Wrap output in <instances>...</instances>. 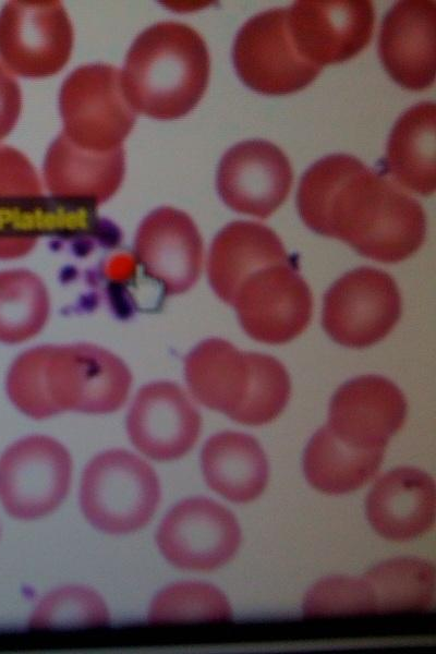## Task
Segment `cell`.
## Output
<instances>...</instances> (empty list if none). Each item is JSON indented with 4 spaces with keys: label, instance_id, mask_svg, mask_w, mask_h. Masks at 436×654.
I'll list each match as a JSON object with an SVG mask.
<instances>
[{
    "label": "cell",
    "instance_id": "obj_1",
    "mask_svg": "<svg viewBox=\"0 0 436 654\" xmlns=\"http://www.w3.org/2000/svg\"><path fill=\"white\" fill-rule=\"evenodd\" d=\"M296 205L311 230L380 263L410 257L426 235L421 204L347 154L326 156L304 172Z\"/></svg>",
    "mask_w": 436,
    "mask_h": 654
},
{
    "label": "cell",
    "instance_id": "obj_2",
    "mask_svg": "<svg viewBox=\"0 0 436 654\" xmlns=\"http://www.w3.org/2000/svg\"><path fill=\"white\" fill-rule=\"evenodd\" d=\"M131 386L126 364L92 343L31 348L13 361L5 380L13 405L33 420L64 412L113 413L128 400Z\"/></svg>",
    "mask_w": 436,
    "mask_h": 654
},
{
    "label": "cell",
    "instance_id": "obj_3",
    "mask_svg": "<svg viewBox=\"0 0 436 654\" xmlns=\"http://www.w3.org/2000/svg\"><path fill=\"white\" fill-rule=\"evenodd\" d=\"M207 46L191 26L159 22L133 41L121 71L124 95L140 113L178 119L203 97L209 78Z\"/></svg>",
    "mask_w": 436,
    "mask_h": 654
},
{
    "label": "cell",
    "instance_id": "obj_4",
    "mask_svg": "<svg viewBox=\"0 0 436 654\" xmlns=\"http://www.w3.org/2000/svg\"><path fill=\"white\" fill-rule=\"evenodd\" d=\"M184 377L194 400L245 425H263L286 408L291 384L276 358L242 352L220 338L194 347L184 360Z\"/></svg>",
    "mask_w": 436,
    "mask_h": 654
},
{
    "label": "cell",
    "instance_id": "obj_5",
    "mask_svg": "<svg viewBox=\"0 0 436 654\" xmlns=\"http://www.w3.org/2000/svg\"><path fill=\"white\" fill-rule=\"evenodd\" d=\"M97 222L95 208L43 194L29 159L0 146V261L27 255L43 235H72Z\"/></svg>",
    "mask_w": 436,
    "mask_h": 654
},
{
    "label": "cell",
    "instance_id": "obj_6",
    "mask_svg": "<svg viewBox=\"0 0 436 654\" xmlns=\"http://www.w3.org/2000/svg\"><path fill=\"white\" fill-rule=\"evenodd\" d=\"M160 500L158 474L141 455L108 449L94 456L83 469L80 509L85 520L104 534L122 536L144 529Z\"/></svg>",
    "mask_w": 436,
    "mask_h": 654
},
{
    "label": "cell",
    "instance_id": "obj_7",
    "mask_svg": "<svg viewBox=\"0 0 436 654\" xmlns=\"http://www.w3.org/2000/svg\"><path fill=\"white\" fill-rule=\"evenodd\" d=\"M62 133L75 145L96 152L122 147L135 111L122 87L121 71L95 63L74 70L59 94Z\"/></svg>",
    "mask_w": 436,
    "mask_h": 654
},
{
    "label": "cell",
    "instance_id": "obj_8",
    "mask_svg": "<svg viewBox=\"0 0 436 654\" xmlns=\"http://www.w3.org/2000/svg\"><path fill=\"white\" fill-rule=\"evenodd\" d=\"M73 460L66 447L47 435H29L0 456V504L16 520L53 513L72 483Z\"/></svg>",
    "mask_w": 436,
    "mask_h": 654
},
{
    "label": "cell",
    "instance_id": "obj_9",
    "mask_svg": "<svg viewBox=\"0 0 436 654\" xmlns=\"http://www.w3.org/2000/svg\"><path fill=\"white\" fill-rule=\"evenodd\" d=\"M401 315V296L392 277L359 267L337 279L324 295L322 324L326 334L348 348L383 340Z\"/></svg>",
    "mask_w": 436,
    "mask_h": 654
},
{
    "label": "cell",
    "instance_id": "obj_10",
    "mask_svg": "<svg viewBox=\"0 0 436 654\" xmlns=\"http://www.w3.org/2000/svg\"><path fill=\"white\" fill-rule=\"evenodd\" d=\"M231 305L243 330L268 344L291 341L307 327L313 310L311 290L293 259L264 266L239 284Z\"/></svg>",
    "mask_w": 436,
    "mask_h": 654
},
{
    "label": "cell",
    "instance_id": "obj_11",
    "mask_svg": "<svg viewBox=\"0 0 436 654\" xmlns=\"http://www.w3.org/2000/svg\"><path fill=\"white\" fill-rule=\"evenodd\" d=\"M156 546L180 570L208 572L229 562L241 543L234 514L206 497H190L171 507L158 524Z\"/></svg>",
    "mask_w": 436,
    "mask_h": 654
},
{
    "label": "cell",
    "instance_id": "obj_12",
    "mask_svg": "<svg viewBox=\"0 0 436 654\" xmlns=\"http://www.w3.org/2000/svg\"><path fill=\"white\" fill-rule=\"evenodd\" d=\"M73 27L56 0L9 1L0 11V59L31 78L58 73L70 59Z\"/></svg>",
    "mask_w": 436,
    "mask_h": 654
},
{
    "label": "cell",
    "instance_id": "obj_13",
    "mask_svg": "<svg viewBox=\"0 0 436 654\" xmlns=\"http://www.w3.org/2000/svg\"><path fill=\"white\" fill-rule=\"evenodd\" d=\"M232 60L241 81L264 95H286L312 83L322 68L303 60L291 40L287 9L258 13L238 32Z\"/></svg>",
    "mask_w": 436,
    "mask_h": 654
},
{
    "label": "cell",
    "instance_id": "obj_14",
    "mask_svg": "<svg viewBox=\"0 0 436 654\" xmlns=\"http://www.w3.org/2000/svg\"><path fill=\"white\" fill-rule=\"evenodd\" d=\"M374 22L373 3L366 0H301L287 8L295 50L319 68L360 53L372 38Z\"/></svg>",
    "mask_w": 436,
    "mask_h": 654
},
{
    "label": "cell",
    "instance_id": "obj_15",
    "mask_svg": "<svg viewBox=\"0 0 436 654\" xmlns=\"http://www.w3.org/2000/svg\"><path fill=\"white\" fill-rule=\"evenodd\" d=\"M201 428V415L189 395L167 380L140 388L125 420L133 447L142 457L157 462L184 457L196 444Z\"/></svg>",
    "mask_w": 436,
    "mask_h": 654
},
{
    "label": "cell",
    "instance_id": "obj_16",
    "mask_svg": "<svg viewBox=\"0 0 436 654\" xmlns=\"http://www.w3.org/2000/svg\"><path fill=\"white\" fill-rule=\"evenodd\" d=\"M292 179L290 162L279 147L250 140L225 153L216 185L220 198L232 210L264 219L286 201Z\"/></svg>",
    "mask_w": 436,
    "mask_h": 654
},
{
    "label": "cell",
    "instance_id": "obj_17",
    "mask_svg": "<svg viewBox=\"0 0 436 654\" xmlns=\"http://www.w3.org/2000/svg\"><path fill=\"white\" fill-rule=\"evenodd\" d=\"M405 417L407 400L402 391L383 376L363 375L336 390L326 426L349 446L385 451Z\"/></svg>",
    "mask_w": 436,
    "mask_h": 654
},
{
    "label": "cell",
    "instance_id": "obj_18",
    "mask_svg": "<svg viewBox=\"0 0 436 654\" xmlns=\"http://www.w3.org/2000/svg\"><path fill=\"white\" fill-rule=\"evenodd\" d=\"M134 256L166 295L190 290L203 266V240L192 218L172 207H159L140 223Z\"/></svg>",
    "mask_w": 436,
    "mask_h": 654
},
{
    "label": "cell",
    "instance_id": "obj_19",
    "mask_svg": "<svg viewBox=\"0 0 436 654\" xmlns=\"http://www.w3.org/2000/svg\"><path fill=\"white\" fill-rule=\"evenodd\" d=\"M435 29V1H399L386 14L379 32L378 53L387 73L402 87L422 90L433 85Z\"/></svg>",
    "mask_w": 436,
    "mask_h": 654
},
{
    "label": "cell",
    "instance_id": "obj_20",
    "mask_svg": "<svg viewBox=\"0 0 436 654\" xmlns=\"http://www.w3.org/2000/svg\"><path fill=\"white\" fill-rule=\"evenodd\" d=\"M124 169L122 147L88 150L73 144L61 132L47 150L44 179L50 195L96 207L118 191Z\"/></svg>",
    "mask_w": 436,
    "mask_h": 654
},
{
    "label": "cell",
    "instance_id": "obj_21",
    "mask_svg": "<svg viewBox=\"0 0 436 654\" xmlns=\"http://www.w3.org/2000/svg\"><path fill=\"white\" fill-rule=\"evenodd\" d=\"M436 488L431 475L411 468H396L383 475L366 499V516L383 537L404 542L432 529Z\"/></svg>",
    "mask_w": 436,
    "mask_h": 654
},
{
    "label": "cell",
    "instance_id": "obj_22",
    "mask_svg": "<svg viewBox=\"0 0 436 654\" xmlns=\"http://www.w3.org/2000/svg\"><path fill=\"white\" fill-rule=\"evenodd\" d=\"M290 259L270 228L253 221H232L211 242L206 265L208 281L216 295L231 305L246 276L264 266Z\"/></svg>",
    "mask_w": 436,
    "mask_h": 654
},
{
    "label": "cell",
    "instance_id": "obj_23",
    "mask_svg": "<svg viewBox=\"0 0 436 654\" xmlns=\"http://www.w3.org/2000/svg\"><path fill=\"white\" fill-rule=\"evenodd\" d=\"M206 484L232 502L256 499L268 482V462L252 436L226 431L209 437L201 452Z\"/></svg>",
    "mask_w": 436,
    "mask_h": 654
},
{
    "label": "cell",
    "instance_id": "obj_24",
    "mask_svg": "<svg viewBox=\"0 0 436 654\" xmlns=\"http://www.w3.org/2000/svg\"><path fill=\"white\" fill-rule=\"evenodd\" d=\"M360 614L423 611L434 606L435 568L423 558L396 557L355 578Z\"/></svg>",
    "mask_w": 436,
    "mask_h": 654
},
{
    "label": "cell",
    "instance_id": "obj_25",
    "mask_svg": "<svg viewBox=\"0 0 436 654\" xmlns=\"http://www.w3.org/2000/svg\"><path fill=\"white\" fill-rule=\"evenodd\" d=\"M436 107L432 101L408 109L388 138L384 169L405 189L428 196L436 187Z\"/></svg>",
    "mask_w": 436,
    "mask_h": 654
},
{
    "label": "cell",
    "instance_id": "obj_26",
    "mask_svg": "<svg viewBox=\"0 0 436 654\" xmlns=\"http://www.w3.org/2000/svg\"><path fill=\"white\" fill-rule=\"evenodd\" d=\"M383 450H362L338 439L325 425L310 439L303 455V471L317 491L331 495L362 487L374 477Z\"/></svg>",
    "mask_w": 436,
    "mask_h": 654
},
{
    "label": "cell",
    "instance_id": "obj_27",
    "mask_svg": "<svg viewBox=\"0 0 436 654\" xmlns=\"http://www.w3.org/2000/svg\"><path fill=\"white\" fill-rule=\"evenodd\" d=\"M50 313L48 289L27 269L0 271V342L17 344L37 336Z\"/></svg>",
    "mask_w": 436,
    "mask_h": 654
},
{
    "label": "cell",
    "instance_id": "obj_28",
    "mask_svg": "<svg viewBox=\"0 0 436 654\" xmlns=\"http://www.w3.org/2000/svg\"><path fill=\"white\" fill-rule=\"evenodd\" d=\"M232 609L227 596L202 581H178L158 591L149 603L150 622L228 620Z\"/></svg>",
    "mask_w": 436,
    "mask_h": 654
},
{
    "label": "cell",
    "instance_id": "obj_29",
    "mask_svg": "<svg viewBox=\"0 0 436 654\" xmlns=\"http://www.w3.org/2000/svg\"><path fill=\"white\" fill-rule=\"evenodd\" d=\"M109 622L110 610L104 597L82 584H68L46 593L28 620L33 629L85 628Z\"/></svg>",
    "mask_w": 436,
    "mask_h": 654
},
{
    "label": "cell",
    "instance_id": "obj_30",
    "mask_svg": "<svg viewBox=\"0 0 436 654\" xmlns=\"http://www.w3.org/2000/svg\"><path fill=\"white\" fill-rule=\"evenodd\" d=\"M22 94L16 80L0 63V141L14 128L21 113Z\"/></svg>",
    "mask_w": 436,
    "mask_h": 654
}]
</instances>
